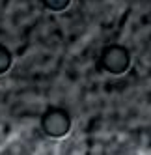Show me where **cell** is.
Wrapping results in <instances>:
<instances>
[{
    "mask_svg": "<svg viewBox=\"0 0 151 155\" xmlns=\"http://www.w3.org/2000/svg\"><path fill=\"white\" fill-rule=\"evenodd\" d=\"M131 68V52L123 45H108L99 56V69L110 75H123Z\"/></svg>",
    "mask_w": 151,
    "mask_h": 155,
    "instance_id": "cell-1",
    "label": "cell"
},
{
    "mask_svg": "<svg viewBox=\"0 0 151 155\" xmlns=\"http://www.w3.org/2000/svg\"><path fill=\"white\" fill-rule=\"evenodd\" d=\"M41 131L50 138H62L71 131V116L66 108L50 107L41 116Z\"/></svg>",
    "mask_w": 151,
    "mask_h": 155,
    "instance_id": "cell-2",
    "label": "cell"
},
{
    "mask_svg": "<svg viewBox=\"0 0 151 155\" xmlns=\"http://www.w3.org/2000/svg\"><path fill=\"white\" fill-rule=\"evenodd\" d=\"M11 62H13V58H11V52H9V49L4 47V45H0V75H4V73L9 71V68H11Z\"/></svg>",
    "mask_w": 151,
    "mask_h": 155,
    "instance_id": "cell-3",
    "label": "cell"
},
{
    "mask_svg": "<svg viewBox=\"0 0 151 155\" xmlns=\"http://www.w3.org/2000/svg\"><path fill=\"white\" fill-rule=\"evenodd\" d=\"M39 2L49 12H63L71 4V0H39Z\"/></svg>",
    "mask_w": 151,
    "mask_h": 155,
    "instance_id": "cell-4",
    "label": "cell"
}]
</instances>
